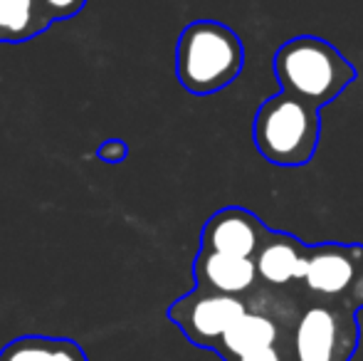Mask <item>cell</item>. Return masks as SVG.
<instances>
[{"label":"cell","mask_w":363,"mask_h":361,"mask_svg":"<svg viewBox=\"0 0 363 361\" xmlns=\"http://www.w3.org/2000/svg\"><path fill=\"white\" fill-rule=\"evenodd\" d=\"M274 77L284 91L321 109L354 82L356 70L331 43L299 35L277 48Z\"/></svg>","instance_id":"6da1fadb"},{"label":"cell","mask_w":363,"mask_h":361,"mask_svg":"<svg viewBox=\"0 0 363 361\" xmlns=\"http://www.w3.org/2000/svg\"><path fill=\"white\" fill-rule=\"evenodd\" d=\"M245 65L240 35L218 20H196L176 45V74L191 94H216L238 79Z\"/></svg>","instance_id":"7a4b0ae2"},{"label":"cell","mask_w":363,"mask_h":361,"mask_svg":"<svg viewBox=\"0 0 363 361\" xmlns=\"http://www.w3.org/2000/svg\"><path fill=\"white\" fill-rule=\"evenodd\" d=\"M255 146L274 166H306L321 136L319 109L289 91H277L262 101L252 126Z\"/></svg>","instance_id":"3957f363"},{"label":"cell","mask_w":363,"mask_h":361,"mask_svg":"<svg viewBox=\"0 0 363 361\" xmlns=\"http://www.w3.org/2000/svg\"><path fill=\"white\" fill-rule=\"evenodd\" d=\"M359 334L354 309L301 294V309L289 337L291 357L294 361H351L359 347Z\"/></svg>","instance_id":"277c9868"},{"label":"cell","mask_w":363,"mask_h":361,"mask_svg":"<svg viewBox=\"0 0 363 361\" xmlns=\"http://www.w3.org/2000/svg\"><path fill=\"white\" fill-rule=\"evenodd\" d=\"M299 292L316 302L339 304L354 312L363 309V245H311Z\"/></svg>","instance_id":"5b68a950"},{"label":"cell","mask_w":363,"mask_h":361,"mask_svg":"<svg viewBox=\"0 0 363 361\" xmlns=\"http://www.w3.org/2000/svg\"><path fill=\"white\" fill-rule=\"evenodd\" d=\"M245 312H247V299L196 287L168 307V319L186 334L191 344L216 352L230 327Z\"/></svg>","instance_id":"8992f818"},{"label":"cell","mask_w":363,"mask_h":361,"mask_svg":"<svg viewBox=\"0 0 363 361\" xmlns=\"http://www.w3.org/2000/svg\"><path fill=\"white\" fill-rule=\"evenodd\" d=\"M267 235L269 228L252 211L230 206L213 213L206 221L201 233V250L255 260V255L259 252L262 243L267 240Z\"/></svg>","instance_id":"52a82bcc"},{"label":"cell","mask_w":363,"mask_h":361,"mask_svg":"<svg viewBox=\"0 0 363 361\" xmlns=\"http://www.w3.org/2000/svg\"><path fill=\"white\" fill-rule=\"evenodd\" d=\"M311 245L296 235L269 228L267 240L255 255V267L262 287L269 289H299L309 265Z\"/></svg>","instance_id":"ba28073f"},{"label":"cell","mask_w":363,"mask_h":361,"mask_svg":"<svg viewBox=\"0 0 363 361\" xmlns=\"http://www.w3.org/2000/svg\"><path fill=\"white\" fill-rule=\"evenodd\" d=\"M193 277H196V287L242 299H247L259 287L255 260L213 250H198L193 262Z\"/></svg>","instance_id":"9c48e42d"},{"label":"cell","mask_w":363,"mask_h":361,"mask_svg":"<svg viewBox=\"0 0 363 361\" xmlns=\"http://www.w3.org/2000/svg\"><path fill=\"white\" fill-rule=\"evenodd\" d=\"M52 25L40 0H0V43H28Z\"/></svg>","instance_id":"30bf717a"},{"label":"cell","mask_w":363,"mask_h":361,"mask_svg":"<svg viewBox=\"0 0 363 361\" xmlns=\"http://www.w3.org/2000/svg\"><path fill=\"white\" fill-rule=\"evenodd\" d=\"M0 361H89L74 339L20 337L0 349Z\"/></svg>","instance_id":"8fae6325"},{"label":"cell","mask_w":363,"mask_h":361,"mask_svg":"<svg viewBox=\"0 0 363 361\" xmlns=\"http://www.w3.org/2000/svg\"><path fill=\"white\" fill-rule=\"evenodd\" d=\"M40 5H43L45 15L55 23V20L74 18L86 5V0H40Z\"/></svg>","instance_id":"7c38bea8"},{"label":"cell","mask_w":363,"mask_h":361,"mask_svg":"<svg viewBox=\"0 0 363 361\" xmlns=\"http://www.w3.org/2000/svg\"><path fill=\"white\" fill-rule=\"evenodd\" d=\"M230 361H294V357H291V342H284L279 347L259 349V352L245 354V357L230 359Z\"/></svg>","instance_id":"4fadbf2b"},{"label":"cell","mask_w":363,"mask_h":361,"mask_svg":"<svg viewBox=\"0 0 363 361\" xmlns=\"http://www.w3.org/2000/svg\"><path fill=\"white\" fill-rule=\"evenodd\" d=\"M129 154V146L124 144L121 139H109L96 149V156H99L104 164H121Z\"/></svg>","instance_id":"5bb4252c"}]
</instances>
